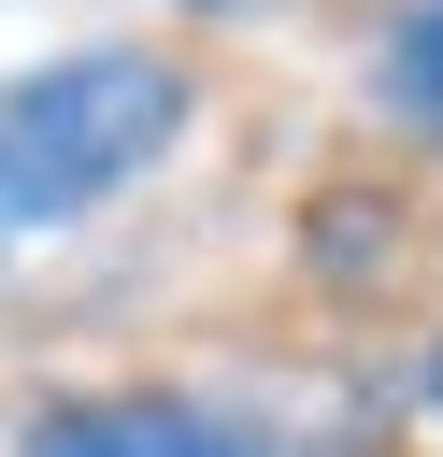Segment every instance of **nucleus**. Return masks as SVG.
Masks as SVG:
<instances>
[{"mask_svg":"<svg viewBox=\"0 0 443 457\" xmlns=\"http://www.w3.org/2000/svg\"><path fill=\"white\" fill-rule=\"evenodd\" d=\"M186 129L171 57H57L0 86V214H86Z\"/></svg>","mask_w":443,"mask_h":457,"instance_id":"1","label":"nucleus"},{"mask_svg":"<svg viewBox=\"0 0 443 457\" xmlns=\"http://www.w3.org/2000/svg\"><path fill=\"white\" fill-rule=\"evenodd\" d=\"M14 457H257V443L186 400H86V414H43Z\"/></svg>","mask_w":443,"mask_h":457,"instance_id":"2","label":"nucleus"},{"mask_svg":"<svg viewBox=\"0 0 443 457\" xmlns=\"http://www.w3.org/2000/svg\"><path fill=\"white\" fill-rule=\"evenodd\" d=\"M386 86H400V114H429V129H443V0H429V14H414V43L386 57Z\"/></svg>","mask_w":443,"mask_h":457,"instance_id":"3","label":"nucleus"}]
</instances>
